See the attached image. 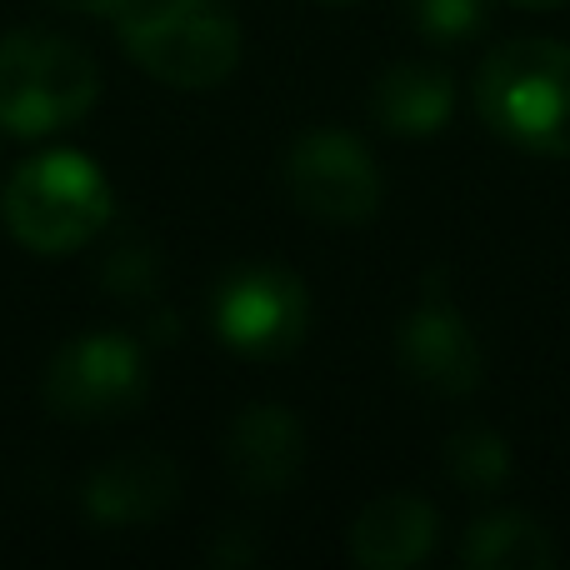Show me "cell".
I'll return each mask as SVG.
<instances>
[{"label":"cell","mask_w":570,"mask_h":570,"mask_svg":"<svg viewBox=\"0 0 570 570\" xmlns=\"http://www.w3.org/2000/svg\"><path fill=\"white\" fill-rule=\"evenodd\" d=\"M475 110L531 156H570V46L546 36L501 46L475 76Z\"/></svg>","instance_id":"obj_1"},{"label":"cell","mask_w":570,"mask_h":570,"mask_svg":"<svg viewBox=\"0 0 570 570\" xmlns=\"http://www.w3.org/2000/svg\"><path fill=\"white\" fill-rule=\"evenodd\" d=\"M110 210L116 196L106 170L80 150H46L26 160L0 200L6 230L36 256H70L90 246L110 226Z\"/></svg>","instance_id":"obj_2"},{"label":"cell","mask_w":570,"mask_h":570,"mask_svg":"<svg viewBox=\"0 0 570 570\" xmlns=\"http://www.w3.org/2000/svg\"><path fill=\"white\" fill-rule=\"evenodd\" d=\"M120 40L146 76L176 90H210L240 66V20L230 0H130Z\"/></svg>","instance_id":"obj_3"},{"label":"cell","mask_w":570,"mask_h":570,"mask_svg":"<svg viewBox=\"0 0 570 570\" xmlns=\"http://www.w3.org/2000/svg\"><path fill=\"white\" fill-rule=\"evenodd\" d=\"M100 70L76 40L16 30L0 40V130L30 140L66 130L96 106Z\"/></svg>","instance_id":"obj_4"},{"label":"cell","mask_w":570,"mask_h":570,"mask_svg":"<svg viewBox=\"0 0 570 570\" xmlns=\"http://www.w3.org/2000/svg\"><path fill=\"white\" fill-rule=\"evenodd\" d=\"M146 391H150L146 355H140V345L130 335L116 331L76 335L46 365V401L60 421H80V425L120 421V415L140 411Z\"/></svg>","instance_id":"obj_5"},{"label":"cell","mask_w":570,"mask_h":570,"mask_svg":"<svg viewBox=\"0 0 570 570\" xmlns=\"http://www.w3.org/2000/svg\"><path fill=\"white\" fill-rule=\"evenodd\" d=\"M210 321L236 355L281 361L311 331V291L285 266H240L210 295Z\"/></svg>","instance_id":"obj_6"},{"label":"cell","mask_w":570,"mask_h":570,"mask_svg":"<svg viewBox=\"0 0 570 570\" xmlns=\"http://www.w3.org/2000/svg\"><path fill=\"white\" fill-rule=\"evenodd\" d=\"M285 186L305 216L331 220V226H361L381 210L385 196L375 156L351 130L335 126L295 136V146L285 150Z\"/></svg>","instance_id":"obj_7"},{"label":"cell","mask_w":570,"mask_h":570,"mask_svg":"<svg viewBox=\"0 0 570 570\" xmlns=\"http://www.w3.org/2000/svg\"><path fill=\"white\" fill-rule=\"evenodd\" d=\"M395 355H401L405 375L435 395H471L485 381L481 335L451 305V295H441V291H425L415 301V311L401 321Z\"/></svg>","instance_id":"obj_8"},{"label":"cell","mask_w":570,"mask_h":570,"mask_svg":"<svg viewBox=\"0 0 570 570\" xmlns=\"http://www.w3.org/2000/svg\"><path fill=\"white\" fill-rule=\"evenodd\" d=\"M305 465V431L285 405H250L226 431V471L246 495H281Z\"/></svg>","instance_id":"obj_9"},{"label":"cell","mask_w":570,"mask_h":570,"mask_svg":"<svg viewBox=\"0 0 570 570\" xmlns=\"http://www.w3.org/2000/svg\"><path fill=\"white\" fill-rule=\"evenodd\" d=\"M180 501V465L160 451H126L86 481V511L100 525H150Z\"/></svg>","instance_id":"obj_10"},{"label":"cell","mask_w":570,"mask_h":570,"mask_svg":"<svg viewBox=\"0 0 570 570\" xmlns=\"http://www.w3.org/2000/svg\"><path fill=\"white\" fill-rule=\"evenodd\" d=\"M435 505L415 491H385L351 521V561L365 570H411L435 546Z\"/></svg>","instance_id":"obj_11"},{"label":"cell","mask_w":570,"mask_h":570,"mask_svg":"<svg viewBox=\"0 0 570 570\" xmlns=\"http://www.w3.org/2000/svg\"><path fill=\"white\" fill-rule=\"evenodd\" d=\"M455 106V80L451 70L431 66V60H401L391 66L371 90V110L391 136H435L451 120Z\"/></svg>","instance_id":"obj_12"},{"label":"cell","mask_w":570,"mask_h":570,"mask_svg":"<svg viewBox=\"0 0 570 570\" xmlns=\"http://www.w3.org/2000/svg\"><path fill=\"white\" fill-rule=\"evenodd\" d=\"M461 561L475 570H546L556 566V546L535 515L525 511H495L465 531Z\"/></svg>","instance_id":"obj_13"},{"label":"cell","mask_w":570,"mask_h":570,"mask_svg":"<svg viewBox=\"0 0 570 570\" xmlns=\"http://www.w3.org/2000/svg\"><path fill=\"white\" fill-rule=\"evenodd\" d=\"M445 475L461 485L465 495H491L511 481V445L501 441L485 425H471V431H455L445 441Z\"/></svg>","instance_id":"obj_14"},{"label":"cell","mask_w":570,"mask_h":570,"mask_svg":"<svg viewBox=\"0 0 570 570\" xmlns=\"http://www.w3.org/2000/svg\"><path fill=\"white\" fill-rule=\"evenodd\" d=\"M491 0H411V20L431 40H465L485 26Z\"/></svg>","instance_id":"obj_15"},{"label":"cell","mask_w":570,"mask_h":570,"mask_svg":"<svg viewBox=\"0 0 570 570\" xmlns=\"http://www.w3.org/2000/svg\"><path fill=\"white\" fill-rule=\"evenodd\" d=\"M150 276H156V261H150L146 246H120L116 256L106 261V285H110V295H146Z\"/></svg>","instance_id":"obj_16"},{"label":"cell","mask_w":570,"mask_h":570,"mask_svg":"<svg viewBox=\"0 0 570 570\" xmlns=\"http://www.w3.org/2000/svg\"><path fill=\"white\" fill-rule=\"evenodd\" d=\"M70 10H86V16H116L120 20V10L130 6V0H66Z\"/></svg>","instance_id":"obj_17"},{"label":"cell","mask_w":570,"mask_h":570,"mask_svg":"<svg viewBox=\"0 0 570 570\" xmlns=\"http://www.w3.org/2000/svg\"><path fill=\"white\" fill-rule=\"evenodd\" d=\"M515 6H525V10H556V6H566V0H515Z\"/></svg>","instance_id":"obj_18"},{"label":"cell","mask_w":570,"mask_h":570,"mask_svg":"<svg viewBox=\"0 0 570 570\" xmlns=\"http://www.w3.org/2000/svg\"><path fill=\"white\" fill-rule=\"evenodd\" d=\"M335 6H351V0H335Z\"/></svg>","instance_id":"obj_19"}]
</instances>
